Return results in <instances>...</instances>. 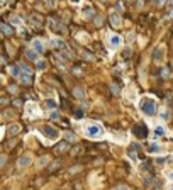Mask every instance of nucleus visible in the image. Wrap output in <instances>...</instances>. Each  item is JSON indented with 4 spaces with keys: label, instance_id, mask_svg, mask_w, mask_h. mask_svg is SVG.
<instances>
[{
    "label": "nucleus",
    "instance_id": "1",
    "mask_svg": "<svg viewBox=\"0 0 173 190\" xmlns=\"http://www.w3.org/2000/svg\"><path fill=\"white\" fill-rule=\"evenodd\" d=\"M137 105H139V110H141V114H143V116H146V117L156 116V110H158V102H156L155 97H149V95L141 97Z\"/></svg>",
    "mask_w": 173,
    "mask_h": 190
},
{
    "label": "nucleus",
    "instance_id": "2",
    "mask_svg": "<svg viewBox=\"0 0 173 190\" xmlns=\"http://www.w3.org/2000/svg\"><path fill=\"white\" fill-rule=\"evenodd\" d=\"M85 134L90 139H102L105 136V129L100 122H87L85 124Z\"/></svg>",
    "mask_w": 173,
    "mask_h": 190
},
{
    "label": "nucleus",
    "instance_id": "3",
    "mask_svg": "<svg viewBox=\"0 0 173 190\" xmlns=\"http://www.w3.org/2000/svg\"><path fill=\"white\" fill-rule=\"evenodd\" d=\"M122 46V37L119 34H107V48L109 51H117Z\"/></svg>",
    "mask_w": 173,
    "mask_h": 190
},
{
    "label": "nucleus",
    "instance_id": "4",
    "mask_svg": "<svg viewBox=\"0 0 173 190\" xmlns=\"http://www.w3.org/2000/svg\"><path fill=\"white\" fill-rule=\"evenodd\" d=\"M41 132H43V136H44L48 141H56V139L59 138V131L56 127H53V126H49V124L43 126V127H41Z\"/></svg>",
    "mask_w": 173,
    "mask_h": 190
},
{
    "label": "nucleus",
    "instance_id": "5",
    "mask_svg": "<svg viewBox=\"0 0 173 190\" xmlns=\"http://www.w3.org/2000/svg\"><path fill=\"white\" fill-rule=\"evenodd\" d=\"M26 116L31 117V119H36V117L41 116V109L36 102H27L26 104Z\"/></svg>",
    "mask_w": 173,
    "mask_h": 190
},
{
    "label": "nucleus",
    "instance_id": "6",
    "mask_svg": "<svg viewBox=\"0 0 173 190\" xmlns=\"http://www.w3.org/2000/svg\"><path fill=\"white\" fill-rule=\"evenodd\" d=\"M153 59H155L156 63H163V59H165V48H163L161 44L155 48V51H153Z\"/></svg>",
    "mask_w": 173,
    "mask_h": 190
},
{
    "label": "nucleus",
    "instance_id": "7",
    "mask_svg": "<svg viewBox=\"0 0 173 190\" xmlns=\"http://www.w3.org/2000/svg\"><path fill=\"white\" fill-rule=\"evenodd\" d=\"M148 151H149L151 154H160V153H163V146L156 141H151L149 144H148Z\"/></svg>",
    "mask_w": 173,
    "mask_h": 190
},
{
    "label": "nucleus",
    "instance_id": "8",
    "mask_svg": "<svg viewBox=\"0 0 173 190\" xmlns=\"http://www.w3.org/2000/svg\"><path fill=\"white\" fill-rule=\"evenodd\" d=\"M32 49H36L37 53H44V49H46V44H44V41L43 39H39V37H37V39H32Z\"/></svg>",
    "mask_w": 173,
    "mask_h": 190
},
{
    "label": "nucleus",
    "instance_id": "9",
    "mask_svg": "<svg viewBox=\"0 0 173 190\" xmlns=\"http://www.w3.org/2000/svg\"><path fill=\"white\" fill-rule=\"evenodd\" d=\"M31 161H32V156L31 154H22V156L19 158L17 165H19V168H26V166H29Z\"/></svg>",
    "mask_w": 173,
    "mask_h": 190
},
{
    "label": "nucleus",
    "instance_id": "10",
    "mask_svg": "<svg viewBox=\"0 0 173 190\" xmlns=\"http://www.w3.org/2000/svg\"><path fill=\"white\" fill-rule=\"evenodd\" d=\"M111 24H112V27H121V24H122L121 14H117V12H112V14H111Z\"/></svg>",
    "mask_w": 173,
    "mask_h": 190
},
{
    "label": "nucleus",
    "instance_id": "11",
    "mask_svg": "<svg viewBox=\"0 0 173 190\" xmlns=\"http://www.w3.org/2000/svg\"><path fill=\"white\" fill-rule=\"evenodd\" d=\"M49 31H51V32H56V34H59V36H61V34L65 32V31L61 29V26H59V24H58L56 21H53V19L49 21Z\"/></svg>",
    "mask_w": 173,
    "mask_h": 190
},
{
    "label": "nucleus",
    "instance_id": "12",
    "mask_svg": "<svg viewBox=\"0 0 173 190\" xmlns=\"http://www.w3.org/2000/svg\"><path fill=\"white\" fill-rule=\"evenodd\" d=\"M153 134H155V138H163V136H166V129L163 127V124H156L155 129H153Z\"/></svg>",
    "mask_w": 173,
    "mask_h": 190
},
{
    "label": "nucleus",
    "instance_id": "13",
    "mask_svg": "<svg viewBox=\"0 0 173 190\" xmlns=\"http://www.w3.org/2000/svg\"><path fill=\"white\" fill-rule=\"evenodd\" d=\"M133 134H136L137 138H146V127L144 126H134L133 127Z\"/></svg>",
    "mask_w": 173,
    "mask_h": 190
},
{
    "label": "nucleus",
    "instance_id": "14",
    "mask_svg": "<svg viewBox=\"0 0 173 190\" xmlns=\"http://www.w3.org/2000/svg\"><path fill=\"white\" fill-rule=\"evenodd\" d=\"M26 56L31 59V61H39V53H37L36 49H32V48H29L26 51Z\"/></svg>",
    "mask_w": 173,
    "mask_h": 190
},
{
    "label": "nucleus",
    "instance_id": "15",
    "mask_svg": "<svg viewBox=\"0 0 173 190\" xmlns=\"http://www.w3.org/2000/svg\"><path fill=\"white\" fill-rule=\"evenodd\" d=\"M55 63L58 65V68H59V70H66V68H68L66 61H65V59H61V56H59V55H56V56H55Z\"/></svg>",
    "mask_w": 173,
    "mask_h": 190
},
{
    "label": "nucleus",
    "instance_id": "16",
    "mask_svg": "<svg viewBox=\"0 0 173 190\" xmlns=\"http://www.w3.org/2000/svg\"><path fill=\"white\" fill-rule=\"evenodd\" d=\"M44 105H46V109H49V110H56L58 102H56L55 99H46V100H44Z\"/></svg>",
    "mask_w": 173,
    "mask_h": 190
},
{
    "label": "nucleus",
    "instance_id": "17",
    "mask_svg": "<svg viewBox=\"0 0 173 190\" xmlns=\"http://www.w3.org/2000/svg\"><path fill=\"white\" fill-rule=\"evenodd\" d=\"M112 139H115L117 142H126L127 141V136H126L124 132H122V134L121 132H112Z\"/></svg>",
    "mask_w": 173,
    "mask_h": 190
},
{
    "label": "nucleus",
    "instance_id": "18",
    "mask_svg": "<svg viewBox=\"0 0 173 190\" xmlns=\"http://www.w3.org/2000/svg\"><path fill=\"white\" fill-rule=\"evenodd\" d=\"M10 75L15 77V78H19L22 75V68H21V66H10Z\"/></svg>",
    "mask_w": 173,
    "mask_h": 190
},
{
    "label": "nucleus",
    "instance_id": "19",
    "mask_svg": "<svg viewBox=\"0 0 173 190\" xmlns=\"http://www.w3.org/2000/svg\"><path fill=\"white\" fill-rule=\"evenodd\" d=\"M77 39L80 41V43H88V41H90V36H88V34H85V32H78V34H77Z\"/></svg>",
    "mask_w": 173,
    "mask_h": 190
},
{
    "label": "nucleus",
    "instance_id": "20",
    "mask_svg": "<svg viewBox=\"0 0 173 190\" xmlns=\"http://www.w3.org/2000/svg\"><path fill=\"white\" fill-rule=\"evenodd\" d=\"M31 77H32V75H29V73H26V71H22V75H21V77H19V80L22 82V83H31Z\"/></svg>",
    "mask_w": 173,
    "mask_h": 190
},
{
    "label": "nucleus",
    "instance_id": "21",
    "mask_svg": "<svg viewBox=\"0 0 173 190\" xmlns=\"http://www.w3.org/2000/svg\"><path fill=\"white\" fill-rule=\"evenodd\" d=\"M73 95L77 97V99H83V97H85V90H83V88H80V87H77L73 90Z\"/></svg>",
    "mask_w": 173,
    "mask_h": 190
},
{
    "label": "nucleus",
    "instance_id": "22",
    "mask_svg": "<svg viewBox=\"0 0 173 190\" xmlns=\"http://www.w3.org/2000/svg\"><path fill=\"white\" fill-rule=\"evenodd\" d=\"M10 22H12V26H22V19L19 17V15H12L10 17Z\"/></svg>",
    "mask_w": 173,
    "mask_h": 190
},
{
    "label": "nucleus",
    "instance_id": "23",
    "mask_svg": "<svg viewBox=\"0 0 173 190\" xmlns=\"http://www.w3.org/2000/svg\"><path fill=\"white\" fill-rule=\"evenodd\" d=\"M19 131H21V126H19V124H10V126H9V132H10L12 136L17 134Z\"/></svg>",
    "mask_w": 173,
    "mask_h": 190
},
{
    "label": "nucleus",
    "instance_id": "24",
    "mask_svg": "<svg viewBox=\"0 0 173 190\" xmlns=\"http://www.w3.org/2000/svg\"><path fill=\"white\" fill-rule=\"evenodd\" d=\"M126 95H127V99H131V100L136 99V93H134V90H133V87H131V85H129L127 90H126Z\"/></svg>",
    "mask_w": 173,
    "mask_h": 190
},
{
    "label": "nucleus",
    "instance_id": "25",
    "mask_svg": "<svg viewBox=\"0 0 173 190\" xmlns=\"http://www.w3.org/2000/svg\"><path fill=\"white\" fill-rule=\"evenodd\" d=\"M65 139H66V141H70V142H75L78 138L73 134V132H66V134H65Z\"/></svg>",
    "mask_w": 173,
    "mask_h": 190
},
{
    "label": "nucleus",
    "instance_id": "26",
    "mask_svg": "<svg viewBox=\"0 0 173 190\" xmlns=\"http://www.w3.org/2000/svg\"><path fill=\"white\" fill-rule=\"evenodd\" d=\"M0 27H2V32H4V34H7V36H10V34H12L10 26H7V24H2Z\"/></svg>",
    "mask_w": 173,
    "mask_h": 190
},
{
    "label": "nucleus",
    "instance_id": "27",
    "mask_svg": "<svg viewBox=\"0 0 173 190\" xmlns=\"http://www.w3.org/2000/svg\"><path fill=\"white\" fill-rule=\"evenodd\" d=\"M81 12H83V15L90 17V15H92V7H90V5H85V7L81 9Z\"/></svg>",
    "mask_w": 173,
    "mask_h": 190
},
{
    "label": "nucleus",
    "instance_id": "28",
    "mask_svg": "<svg viewBox=\"0 0 173 190\" xmlns=\"http://www.w3.org/2000/svg\"><path fill=\"white\" fill-rule=\"evenodd\" d=\"M37 63V70H46V66H48V63L44 61V59H39V61H36Z\"/></svg>",
    "mask_w": 173,
    "mask_h": 190
},
{
    "label": "nucleus",
    "instance_id": "29",
    "mask_svg": "<svg viewBox=\"0 0 173 190\" xmlns=\"http://www.w3.org/2000/svg\"><path fill=\"white\" fill-rule=\"evenodd\" d=\"M31 21H32L36 26H37V24H41V17H39V15H32V17H31Z\"/></svg>",
    "mask_w": 173,
    "mask_h": 190
},
{
    "label": "nucleus",
    "instance_id": "30",
    "mask_svg": "<svg viewBox=\"0 0 173 190\" xmlns=\"http://www.w3.org/2000/svg\"><path fill=\"white\" fill-rule=\"evenodd\" d=\"M51 119H53V121L59 119V112H58V110H51Z\"/></svg>",
    "mask_w": 173,
    "mask_h": 190
},
{
    "label": "nucleus",
    "instance_id": "31",
    "mask_svg": "<svg viewBox=\"0 0 173 190\" xmlns=\"http://www.w3.org/2000/svg\"><path fill=\"white\" fill-rule=\"evenodd\" d=\"M161 75H163L165 78H170V70H168V68H163V70H161Z\"/></svg>",
    "mask_w": 173,
    "mask_h": 190
},
{
    "label": "nucleus",
    "instance_id": "32",
    "mask_svg": "<svg viewBox=\"0 0 173 190\" xmlns=\"http://www.w3.org/2000/svg\"><path fill=\"white\" fill-rule=\"evenodd\" d=\"M48 161H49V158H48V156H44V158H41V160H39V163H41V166H44V165L48 163Z\"/></svg>",
    "mask_w": 173,
    "mask_h": 190
},
{
    "label": "nucleus",
    "instance_id": "33",
    "mask_svg": "<svg viewBox=\"0 0 173 190\" xmlns=\"http://www.w3.org/2000/svg\"><path fill=\"white\" fill-rule=\"evenodd\" d=\"M66 150V144H58V151H65Z\"/></svg>",
    "mask_w": 173,
    "mask_h": 190
},
{
    "label": "nucleus",
    "instance_id": "34",
    "mask_svg": "<svg viewBox=\"0 0 173 190\" xmlns=\"http://www.w3.org/2000/svg\"><path fill=\"white\" fill-rule=\"evenodd\" d=\"M9 92L10 93H17V87H9Z\"/></svg>",
    "mask_w": 173,
    "mask_h": 190
},
{
    "label": "nucleus",
    "instance_id": "35",
    "mask_svg": "<svg viewBox=\"0 0 173 190\" xmlns=\"http://www.w3.org/2000/svg\"><path fill=\"white\" fill-rule=\"evenodd\" d=\"M56 5V0H49V7H55Z\"/></svg>",
    "mask_w": 173,
    "mask_h": 190
},
{
    "label": "nucleus",
    "instance_id": "36",
    "mask_svg": "<svg viewBox=\"0 0 173 190\" xmlns=\"http://www.w3.org/2000/svg\"><path fill=\"white\" fill-rule=\"evenodd\" d=\"M168 178H170V180H171V182H173V172H168Z\"/></svg>",
    "mask_w": 173,
    "mask_h": 190
},
{
    "label": "nucleus",
    "instance_id": "37",
    "mask_svg": "<svg viewBox=\"0 0 173 190\" xmlns=\"http://www.w3.org/2000/svg\"><path fill=\"white\" fill-rule=\"evenodd\" d=\"M115 190H129V188H127V187H117Z\"/></svg>",
    "mask_w": 173,
    "mask_h": 190
},
{
    "label": "nucleus",
    "instance_id": "38",
    "mask_svg": "<svg viewBox=\"0 0 173 190\" xmlns=\"http://www.w3.org/2000/svg\"><path fill=\"white\" fill-rule=\"evenodd\" d=\"M158 4H160V5H165V4H166V0H160Z\"/></svg>",
    "mask_w": 173,
    "mask_h": 190
},
{
    "label": "nucleus",
    "instance_id": "39",
    "mask_svg": "<svg viewBox=\"0 0 173 190\" xmlns=\"http://www.w3.org/2000/svg\"><path fill=\"white\" fill-rule=\"evenodd\" d=\"M71 2H73V4H78V2H80V0H71Z\"/></svg>",
    "mask_w": 173,
    "mask_h": 190
},
{
    "label": "nucleus",
    "instance_id": "40",
    "mask_svg": "<svg viewBox=\"0 0 173 190\" xmlns=\"http://www.w3.org/2000/svg\"><path fill=\"white\" fill-rule=\"evenodd\" d=\"M168 4H170V5H173V0H168Z\"/></svg>",
    "mask_w": 173,
    "mask_h": 190
},
{
    "label": "nucleus",
    "instance_id": "41",
    "mask_svg": "<svg viewBox=\"0 0 173 190\" xmlns=\"http://www.w3.org/2000/svg\"><path fill=\"white\" fill-rule=\"evenodd\" d=\"M170 17H171V19H173V10H171V12H170Z\"/></svg>",
    "mask_w": 173,
    "mask_h": 190
},
{
    "label": "nucleus",
    "instance_id": "42",
    "mask_svg": "<svg viewBox=\"0 0 173 190\" xmlns=\"http://www.w3.org/2000/svg\"><path fill=\"white\" fill-rule=\"evenodd\" d=\"M168 190H173V185H170V188Z\"/></svg>",
    "mask_w": 173,
    "mask_h": 190
}]
</instances>
